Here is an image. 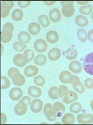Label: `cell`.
I'll return each mask as SVG.
<instances>
[{
	"label": "cell",
	"mask_w": 93,
	"mask_h": 125,
	"mask_svg": "<svg viewBox=\"0 0 93 125\" xmlns=\"http://www.w3.org/2000/svg\"><path fill=\"white\" fill-rule=\"evenodd\" d=\"M14 29V25L11 22H7L4 25L1 33V40L2 43H6L10 41Z\"/></svg>",
	"instance_id": "obj_1"
},
{
	"label": "cell",
	"mask_w": 93,
	"mask_h": 125,
	"mask_svg": "<svg viewBox=\"0 0 93 125\" xmlns=\"http://www.w3.org/2000/svg\"><path fill=\"white\" fill-rule=\"evenodd\" d=\"M74 3V2L72 1H61V4L62 6V12L63 16L66 17H70L74 15L75 12Z\"/></svg>",
	"instance_id": "obj_2"
},
{
	"label": "cell",
	"mask_w": 93,
	"mask_h": 125,
	"mask_svg": "<svg viewBox=\"0 0 93 125\" xmlns=\"http://www.w3.org/2000/svg\"><path fill=\"white\" fill-rule=\"evenodd\" d=\"M83 68L87 73L93 75V52L88 54L84 57Z\"/></svg>",
	"instance_id": "obj_3"
},
{
	"label": "cell",
	"mask_w": 93,
	"mask_h": 125,
	"mask_svg": "<svg viewBox=\"0 0 93 125\" xmlns=\"http://www.w3.org/2000/svg\"><path fill=\"white\" fill-rule=\"evenodd\" d=\"M43 113L48 121H55L57 120V116L54 111L53 106L50 103H46L45 104Z\"/></svg>",
	"instance_id": "obj_4"
},
{
	"label": "cell",
	"mask_w": 93,
	"mask_h": 125,
	"mask_svg": "<svg viewBox=\"0 0 93 125\" xmlns=\"http://www.w3.org/2000/svg\"><path fill=\"white\" fill-rule=\"evenodd\" d=\"M14 5L13 1H1V17L5 18L9 15L10 10Z\"/></svg>",
	"instance_id": "obj_5"
},
{
	"label": "cell",
	"mask_w": 93,
	"mask_h": 125,
	"mask_svg": "<svg viewBox=\"0 0 93 125\" xmlns=\"http://www.w3.org/2000/svg\"><path fill=\"white\" fill-rule=\"evenodd\" d=\"M28 62V60L26 56L21 54H16L13 58L14 64L19 67L25 66Z\"/></svg>",
	"instance_id": "obj_6"
},
{
	"label": "cell",
	"mask_w": 93,
	"mask_h": 125,
	"mask_svg": "<svg viewBox=\"0 0 93 125\" xmlns=\"http://www.w3.org/2000/svg\"><path fill=\"white\" fill-rule=\"evenodd\" d=\"M34 48L36 52L43 53L46 51L47 44L45 40L42 39H38L34 42Z\"/></svg>",
	"instance_id": "obj_7"
},
{
	"label": "cell",
	"mask_w": 93,
	"mask_h": 125,
	"mask_svg": "<svg viewBox=\"0 0 93 125\" xmlns=\"http://www.w3.org/2000/svg\"><path fill=\"white\" fill-rule=\"evenodd\" d=\"M78 122L81 124H92L93 122V115L91 114H80L77 116Z\"/></svg>",
	"instance_id": "obj_8"
},
{
	"label": "cell",
	"mask_w": 93,
	"mask_h": 125,
	"mask_svg": "<svg viewBox=\"0 0 93 125\" xmlns=\"http://www.w3.org/2000/svg\"><path fill=\"white\" fill-rule=\"evenodd\" d=\"M23 94V91L21 89L15 87L10 90L9 96L11 100L13 101H18L22 97Z\"/></svg>",
	"instance_id": "obj_9"
},
{
	"label": "cell",
	"mask_w": 93,
	"mask_h": 125,
	"mask_svg": "<svg viewBox=\"0 0 93 125\" xmlns=\"http://www.w3.org/2000/svg\"><path fill=\"white\" fill-rule=\"evenodd\" d=\"M43 106V102L41 99H35L31 102L30 107L32 112L37 114L41 112Z\"/></svg>",
	"instance_id": "obj_10"
},
{
	"label": "cell",
	"mask_w": 93,
	"mask_h": 125,
	"mask_svg": "<svg viewBox=\"0 0 93 125\" xmlns=\"http://www.w3.org/2000/svg\"><path fill=\"white\" fill-rule=\"evenodd\" d=\"M62 15L60 11L57 8H54L49 11V18L53 22H58L61 20Z\"/></svg>",
	"instance_id": "obj_11"
},
{
	"label": "cell",
	"mask_w": 93,
	"mask_h": 125,
	"mask_svg": "<svg viewBox=\"0 0 93 125\" xmlns=\"http://www.w3.org/2000/svg\"><path fill=\"white\" fill-rule=\"evenodd\" d=\"M78 99L77 94L73 91H69L67 95L63 97L62 101L65 104H71Z\"/></svg>",
	"instance_id": "obj_12"
},
{
	"label": "cell",
	"mask_w": 93,
	"mask_h": 125,
	"mask_svg": "<svg viewBox=\"0 0 93 125\" xmlns=\"http://www.w3.org/2000/svg\"><path fill=\"white\" fill-rule=\"evenodd\" d=\"M61 56V52L59 49L57 48H52L47 53V57L51 61H56Z\"/></svg>",
	"instance_id": "obj_13"
},
{
	"label": "cell",
	"mask_w": 93,
	"mask_h": 125,
	"mask_svg": "<svg viewBox=\"0 0 93 125\" xmlns=\"http://www.w3.org/2000/svg\"><path fill=\"white\" fill-rule=\"evenodd\" d=\"M28 106V105L24 103H18L14 108L15 114L18 116H22L25 115L27 112Z\"/></svg>",
	"instance_id": "obj_14"
},
{
	"label": "cell",
	"mask_w": 93,
	"mask_h": 125,
	"mask_svg": "<svg viewBox=\"0 0 93 125\" xmlns=\"http://www.w3.org/2000/svg\"><path fill=\"white\" fill-rule=\"evenodd\" d=\"M11 79L13 83L16 86H21L25 84L26 82L25 78L21 73L14 75Z\"/></svg>",
	"instance_id": "obj_15"
},
{
	"label": "cell",
	"mask_w": 93,
	"mask_h": 125,
	"mask_svg": "<svg viewBox=\"0 0 93 125\" xmlns=\"http://www.w3.org/2000/svg\"><path fill=\"white\" fill-rule=\"evenodd\" d=\"M46 41L50 43L54 44L56 43L59 38V34L56 31H50L46 33Z\"/></svg>",
	"instance_id": "obj_16"
},
{
	"label": "cell",
	"mask_w": 93,
	"mask_h": 125,
	"mask_svg": "<svg viewBox=\"0 0 93 125\" xmlns=\"http://www.w3.org/2000/svg\"><path fill=\"white\" fill-rule=\"evenodd\" d=\"M69 69L70 71L74 74L81 73L82 71V65L81 63L78 61H74L69 64Z\"/></svg>",
	"instance_id": "obj_17"
},
{
	"label": "cell",
	"mask_w": 93,
	"mask_h": 125,
	"mask_svg": "<svg viewBox=\"0 0 93 125\" xmlns=\"http://www.w3.org/2000/svg\"><path fill=\"white\" fill-rule=\"evenodd\" d=\"M72 77V74L70 72L64 71L60 74L59 79L62 83H71Z\"/></svg>",
	"instance_id": "obj_18"
},
{
	"label": "cell",
	"mask_w": 93,
	"mask_h": 125,
	"mask_svg": "<svg viewBox=\"0 0 93 125\" xmlns=\"http://www.w3.org/2000/svg\"><path fill=\"white\" fill-rule=\"evenodd\" d=\"M39 72V69L37 67L34 65H28L25 68L24 73L27 77L31 78L35 76Z\"/></svg>",
	"instance_id": "obj_19"
},
{
	"label": "cell",
	"mask_w": 93,
	"mask_h": 125,
	"mask_svg": "<svg viewBox=\"0 0 93 125\" xmlns=\"http://www.w3.org/2000/svg\"><path fill=\"white\" fill-rule=\"evenodd\" d=\"M28 94L29 96L34 98H39L41 96V89L36 86H31L28 89Z\"/></svg>",
	"instance_id": "obj_20"
},
{
	"label": "cell",
	"mask_w": 93,
	"mask_h": 125,
	"mask_svg": "<svg viewBox=\"0 0 93 125\" xmlns=\"http://www.w3.org/2000/svg\"><path fill=\"white\" fill-rule=\"evenodd\" d=\"M53 108L58 117H61L66 110L65 105L60 102H55L53 105Z\"/></svg>",
	"instance_id": "obj_21"
},
{
	"label": "cell",
	"mask_w": 93,
	"mask_h": 125,
	"mask_svg": "<svg viewBox=\"0 0 93 125\" xmlns=\"http://www.w3.org/2000/svg\"><path fill=\"white\" fill-rule=\"evenodd\" d=\"M28 31L32 35H37L41 31V26L37 22H32L28 26Z\"/></svg>",
	"instance_id": "obj_22"
},
{
	"label": "cell",
	"mask_w": 93,
	"mask_h": 125,
	"mask_svg": "<svg viewBox=\"0 0 93 125\" xmlns=\"http://www.w3.org/2000/svg\"><path fill=\"white\" fill-rule=\"evenodd\" d=\"M75 22L78 27L84 28L87 26L88 24V18L84 16L79 15L75 17Z\"/></svg>",
	"instance_id": "obj_23"
},
{
	"label": "cell",
	"mask_w": 93,
	"mask_h": 125,
	"mask_svg": "<svg viewBox=\"0 0 93 125\" xmlns=\"http://www.w3.org/2000/svg\"><path fill=\"white\" fill-rule=\"evenodd\" d=\"M18 39L19 41L23 44L28 43L31 40V36L30 34L26 31H22L18 35Z\"/></svg>",
	"instance_id": "obj_24"
},
{
	"label": "cell",
	"mask_w": 93,
	"mask_h": 125,
	"mask_svg": "<svg viewBox=\"0 0 93 125\" xmlns=\"http://www.w3.org/2000/svg\"><path fill=\"white\" fill-rule=\"evenodd\" d=\"M62 121L63 124H72L75 122V117L71 114H66L62 117Z\"/></svg>",
	"instance_id": "obj_25"
},
{
	"label": "cell",
	"mask_w": 93,
	"mask_h": 125,
	"mask_svg": "<svg viewBox=\"0 0 93 125\" xmlns=\"http://www.w3.org/2000/svg\"><path fill=\"white\" fill-rule=\"evenodd\" d=\"M65 56L67 60H73L77 57L78 52L74 49L69 48L65 52Z\"/></svg>",
	"instance_id": "obj_26"
},
{
	"label": "cell",
	"mask_w": 93,
	"mask_h": 125,
	"mask_svg": "<svg viewBox=\"0 0 93 125\" xmlns=\"http://www.w3.org/2000/svg\"><path fill=\"white\" fill-rule=\"evenodd\" d=\"M23 16V12L20 9H16L13 11L12 13V18L16 21H21L22 19Z\"/></svg>",
	"instance_id": "obj_27"
},
{
	"label": "cell",
	"mask_w": 93,
	"mask_h": 125,
	"mask_svg": "<svg viewBox=\"0 0 93 125\" xmlns=\"http://www.w3.org/2000/svg\"><path fill=\"white\" fill-rule=\"evenodd\" d=\"M47 61L46 57L43 54L38 55L34 59V63L38 66H42L46 64Z\"/></svg>",
	"instance_id": "obj_28"
},
{
	"label": "cell",
	"mask_w": 93,
	"mask_h": 125,
	"mask_svg": "<svg viewBox=\"0 0 93 125\" xmlns=\"http://www.w3.org/2000/svg\"><path fill=\"white\" fill-rule=\"evenodd\" d=\"M77 36L80 41L82 42H86L88 39V34L84 29H79L77 31Z\"/></svg>",
	"instance_id": "obj_29"
},
{
	"label": "cell",
	"mask_w": 93,
	"mask_h": 125,
	"mask_svg": "<svg viewBox=\"0 0 93 125\" xmlns=\"http://www.w3.org/2000/svg\"><path fill=\"white\" fill-rule=\"evenodd\" d=\"M83 109L81 104L78 102H74L70 105L69 110L74 114H77L80 113Z\"/></svg>",
	"instance_id": "obj_30"
},
{
	"label": "cell",
	"mask_w": 93,
	"mask_h": 125,
	"mask_svg": "<svg viewBox=\"0 0 93 125\" xmlns=\"http://www.w3.org/2000/svg\"><path fill=\"white\" fill-rule=\"evenodd\" d=\"M38 22L43 27H47L49 26L50 21L47 16L45 15H41L38 18Z\"/></svg>",
	"instance_id": "obj_31"
},
{
	"label": "cell",
	"mask_w": 93,
	"mask_h": 125,
	"mask_svg": "<svg viewBox=\"0 0 93 125\" xmlns=\"http://www.w3.org/2000/svg\"><path fill=\"white\" fill-rule=\"evenodd\" d=\"M58 88H59L57 86H52L49 89L48 95L51 99H57L60 98L58 94Z\"/></svg>",
	"instance_id": "obj_32"
},
{
	"label": "cell",
	"mask_w": 93,
	"mask_h": 125,
	"mask_svg": "<svg viewBox=\"0 0 93 125\" xmlns=\"http://www.w3.org/2000/svg\"><path fill=\"white\" fill-rule=\"evenodd\" d=\"M93 10V6L89 4L80 7L79 9L80 13L84 15H89L91 14Z\"/></svg>",
	"instance_id": "obj_33"
},
{
	"label": "cell",
	"mask_w": 93,
	"mask_h": 125,
	"mask_svg": "<svg viewBox=\"0 0 93 125\" xmlns=\"http://www.w3.org/2000/svg\"><path fill=\"white\" fill-rule=\"evenodd\" d=\"M10 85V82L9 79L6 76H2L1 77V89H7L8 88Z\"/></svg>",
	"instance_id": "obj_34"
},
{
	"label": "cell",
	"mask_w": 93,
	"mask_h": 125,
	"mask_svg": "<svg viewBox=\"0 0 93 125\" xmlns=\"http://www.w3.org/2000/svg\"><path fill=\"white\" fill-rule=\"evenodd\" d=\"M27 48V45L21 42H16L13 44V49L17 52H22Z\"/></svg>",
	"instance_id": "obj_35"
},
{
	"label": "cell",
	"mask_w": 93,
	"mask_h": 125,
	"mask_svg": "<svg viewBox=\"0 0 93 125\" xmlns=\"http://www.w3.org/2000/svg\"><path fill=\"white\" fill-rule=\"evenodd\" d=\"M69 90L67 87L64 85H62L58 90V94L60 98H62L63 97L67 95L69 92Z\"/></svg>",
	"instance_id": "obj_36"
},
{
	"label": "cell",
	"mask_w": 93,
	"mask_h": 125,
	"mask_svg": "<svg viewBox=\"0 0 93 125\" xmlns=\"http://www.w3.org/2000/svg\"><path fill=\"white\" fill-rule=\"evenodd\" d=\"M34 82L37 86H42L45 84V80L43 76L39 75L34 78Z\"/></svg>",
	"instance_id": "obj_37"
},
{
	"label": "cell",
	"mask_w": 93,
	"mask_h": 125,
	"mask_svg": "<svg viewBox=\"0 0 93 125\" xmlns=\"http://www.w3.org/2000/svg\"><path fill=\"white\" fill-rule=\"evenodd\" d=\"M23 54L28 58L29 62L32 61L35 57L34 52L31 49H27L25 50Z\"/></svg>",
	"instance_id": "obj_38"
},
{
	"label": "cell",
	"mask_w": 93,
	"mask_h": 125,
	"mask_svg": "<svg viewBox=\"0 0 93 125\" xmlns=\"http://www.w3.org/2000/svg\"><path fill=\"white\" fill-rule=\"evenodd\" d=\"M73 89L77 92L78 94H82L84 93L85 91V89L83 83L80 82L77 85L73 86Z\"/></svg>",
	"instance_id": "obj_39"
},
{
	"label": "cell",
	"mask_w": 93,
	"mask_h": 125,
	"mask_svg": "<svg viewBox=\"0 0 93 125\" xmlns=\"http://www.w3.org/2000/svg\"><path fill=\"white\" fill-rule=\"evenodd\" d=\"M84 85L86 88L88 89L93 88V80L90 78H87L84 81Z\"/></svg>",
	"instance_id": "obj_40"
},
{
	"label": "cell",
	"mask_w": 93,
	"mask_h": 125,
	"mask_svg": "<svg viewBox=\"0 0 93 125\" xmlns=\"http://www.w3.org/2000/svg\"><path fill=\"white\" fill-rule=\"evenodd\" d=\"M17 73H20V71L17 68L12 67L9 70L8 74L9 77L11 78L14 75Z\"/></svg>",
	"instance_id": "obj_41"
},
{
	"label": "cell",
	"mask_w": 93,
	"mask_h": 125,
	"mask_svg": "<svg viewBox=\"0 0 93 125\" xmlns=\"http://www.w3.org/2000/svg\"><path fill=\"white\" fill-rule=\"evenodd\" d=\"M18 5L21 8H26L31 4L30 1H19L17 2Z\"/></svg>",
	"instance_id": "obj_42"
},
{
	"label": "cell",
	"mask_w": 93,
	"mask_h": 125,
	"mask_svg": "<svg viewBox=\"0 0 93 125\" xmlns=\"http://www.w3.org/2000/svg\"><path fill=\"white\" fill-rule=\"evenodd\" d=\"M31 98L28 96H24L19 101L18 103H24L28 105L31 104Z\"/></svg>",
	"instance_id": "obj_43"
},
{
	"label": "cell",
	"mask_w": 93,
	"mask_h": 125,
	"mask_svg": "<svg viewBox=\"0 0 93 125\" xmlns=\"http://www.w3.org/2000/svg\"><path fill=\"white\" fill-rule=\"evenodd\" d=\"M80 82V79L78 76L75 75H73L71 81V83L72 84L73 86L77 85Z\"/></svg>",
	"instance_id": "obj_44"
},
{
	"label": "cell",
	"mask_w": 93,
	"mask_h": 125,
	"mask_svg": "<svg viewBox=\"0 0 93 125\" xmlns=\"http://www.w3.org/2000/svg\"><path fill=\"white\" fill-rule=\"evenodd\" d=\"M88 38L90 42H93V29H92L88 32Z\"/></svg>",
	"instance_id": "obj_45"
},
{
	"label": "cell",
	"mask_w": 93,
	"mask_h": 125,
	"mask_svg": "<svg viewBox=\"0 0 93 125\" xmlns=\"http://www.w3.org/2000/svg\"><path fill=\"white\" fill-rule=\"evenodd\" d=\"M1 124H5L7 122V117L5 115H4L3 113L1 114Z\"/></svg>",
	"instance_id": "obj_46"
},
{
	"label": "cell",
	"mask_w": 93,
	"mask_h": 125,
	"mask_svg": "<svg viewBox=\"0 0 93 125\" xmlns=\"http://www.w3.org/2000/svg\"><path fill=\"white\" fill-rule=\"evenodd\" d=\"M43 2H44V4H46L47 5H53V4H54L55 3H56V1H43Z\"/></svg>",
	"instance_id": "obj_47"
},
{
	"label": "cell",
	"mask_w": 93,
	"mask_h": 125,
	"mask_svg": "<svg viewBox=\"0 0 93 125\" xmlns=\"http://www.w3.org/2000/svg\"><path fill=\"white\" fill-rule=\"evenodd\" d=\"M76 2L78 4L80 5H86L87 4H88L89 2V1H77Z\"/></svg>",
	"instance_id": "obj_48"
},
{
	"label": "cell",
	"mask_w": 93,
	"mask_h": 125,
	"mask_svg": "<svg viewBox=\"0 0 93 125\" xmlns=\"http://www.w3.org/2000/svg\"><path fill=\"white\" fill-rule=\"evenodd\" d=\"M90 107H91V109H92V110L93 111V100L91 101V104H90Z\"/></svg>",
	"instance_id": "obj_49"
},
{
	"label": "cell",
	"mask_w": 93,
	"mask_h": 125,
	"mask_svg": "<svg viewBox=\"0 0 93 125\" xmlns=\"http://www.w3.org/2000/svg\"><path fill=\"white\" fill-rule=\"evenodd\" d=\"M91 18H92V21H93V12H92V14H91Z\"/></svg>",
	"instance_id": "obj_50"
}]
</instances>
